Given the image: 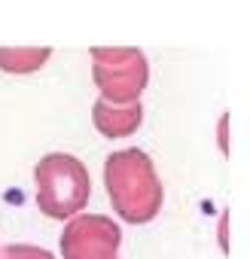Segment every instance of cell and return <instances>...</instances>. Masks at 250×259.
<instances>
[{"mask_svg": "<svg viewBox=\"0 0 250 259\" xmlns=\"http://www.w3.org/2000/svg\"><path fill=\"white\" fill-rule=\"evenodd\" d=\"M122 229L104 213H76L58 238L61 259H119Z\"/></svg>", "mask_w": 250, "mask_h": 259, "instance_id": "cell-4", "label": "cell"}, {"mask_svg": "<svg viewBox=\"0 0 250 259\" xmlns=\"http://www.w3.org/2000/svg\"><path fill=\"white\" fill-rule=\"evenodd\" d=\"M92 82L98 98L113 104L141 101L150 82V61L144 49L135 46H95L92 52Z\"/></svg>", "mask_w": 250, "mask_h": 259, "instance_id": "cell-3", "label": "cell"}, {"mask_svg": "<svg viewBox=\"0 0 250 259\" xmlns=\"http://www.w3.org/2000/svg\"><path fill=\"white\" fill-rule=\"evenodd\" d=\"M0 259H55V256L37 244H7L0 250Z\"/></svg>", "mask_w": 250, "mask_h": 259, "instance_id": "cell-7", "label": "cell"}, {"mask_svg": "<svg viewBox=\"0 0 250 259\" xmlns=\"http://www.w3.org/2000/svg\"><path fill=\"white\" fill-rule=\"evenodd\" d=\"M37 207L49 220H70L86 210L92 195V177L86 162L73 153H46L34 165Z\"/></svg>", "mask_w": 250, "mask_h": 259, "instance_id": "cell-2", "label": "cell"}, {"mask_svg": "<svg viewBox=\"0 0 250 259\" xmlns=\"http://www.w3.org/2000/svg\"><path fill=\"white\" fill-rule=\"evenodd\" d=\"M49 58V46H0V70L4 73H37Z\"/></svg>", "mask_w": 250, "mask_h": 259, "instance_id": "cell-6", "label": "cell"}, {"mask_svg": "<svg viewBox=\"0 0 250 259\" xmlns=\"http://www.w3.org/2000/svg\"><path fill=\"white\" fill-rule=\"evenodd\" d=\"M104 186L116 217L135 226L156 220L165 201L162 177L153 159L138 147L116 150L104 159Z\"/></svg>", "mask_w": 250, "mask_h": 259, "instance_id": "cell-1", "label": "cell"}, {"mask_svg": "<svg viewBox=\"0 0 250 259\" xmlns=\"http://www.w3.org/2000/svg\"><path fill=\"white\" fill-rule=\"evenodd\" d=\"M92 122L95 128L104 135V138H129L135 135L141 122H144V107L141 101H132V104H113V101H104L98 98L92 104Z\"/></svg>", "mask_w": 250, "mask_h": 259, "instance_id": "cell-5", "label": "cell"}, {"mask_svg": "<svg viewBox=\"0 0 250 259\" xmlns=\"http://www.w3.org/2000/svg\"><path fill=\"white\" fill-rule=\"evenodd\" d=\"M226 125H229V116L220 119V147H223V150H226Z\"/></svg>", "mask_w": 250, "mask_h": 259, "instance_id": "cell-8", "label": "cell"}]
</instances>
